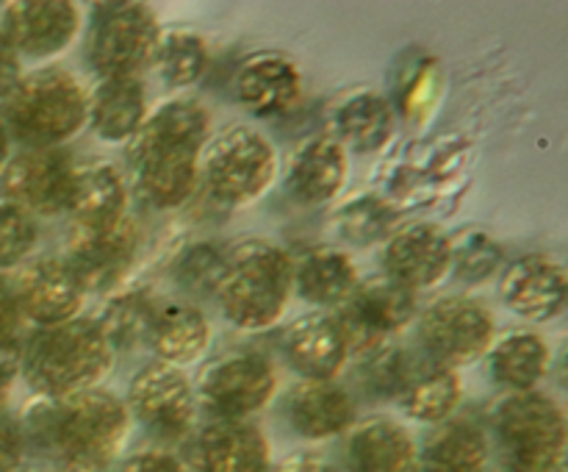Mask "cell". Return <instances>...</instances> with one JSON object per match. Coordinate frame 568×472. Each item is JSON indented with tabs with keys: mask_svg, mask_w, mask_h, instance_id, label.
Listing matches in <instances>:
<instances>
[{
	"mask_svg": "<svg viewBox=\"0 0 568 472\" xmlns=\"http://www.w3.org/2000/svg\"><path fill=\"white\" fill-rule=\"evenodd\" d=\"M105 472H189V466L170 450H139L128 459L114 461Z\"/></svg>",
	"mask_w": 568,
	"mask_h": 472,
	"instance_id": "cell-39",
	"label": "cell"
},
{
	"mask_svg": "<svg viewBox=\"0 0 568 472\" xmlns=\"http://www.w3.org/2000/svg\"><path fill=\"white\" fill-rule=\"evenodd\" d=\"M205 189L225 205H247L275 183L277 155L270 139L250 125L216 131L200 153Z\"/></svg>",
	"mask_w": 568,
	"mask_h": 472,
	"instance_id": "cell-7",
	"label": "cell"
},
{
	"mask_svg": "<svg viewBox=\"0 0 568 472\" xmlns=\"http://www.w3.org/2000/svg\"><path fill=\"white\" fill-rule=\"evenodd\" d=\"M336 125V142L344 150L353 148L358 153H375L386 148L388 139L394 137L397 117H394L392 103L375 92H358L344 100L333 114Z\"/></svg>",
	"mask_w": 568,
	"mask_h": 472,
	"instance_id": "cell-32",
	"label": "cell"
},
{
	"mask_svg": "<svg viewBox=\"0 0 568 472\" xmlns=\"http://www.w3.org/2000/svg\"><path fill=\"white\" fill-rule=\"evenodd\" d=\"M20 372V348H0V411H6L9 389Z\"/></svg>",
	"mask_w": 568,
	"mask_h": 472,
	"instance_id": "cell-43",
	"label": "cell"
},
{
	"mask_svg": "<svg viewBox=\"0 0 568 472\" xmlns=\"http://www.w3.org/2000/svg\"><path fill=\"white\" fill-rule=\"evenodd\" d=\"M236 98L250 114L277 117L292 111L303 94V78L294 61L277 53L250 56L236 72Z\"/></svg>",
	"mask_w": 568,
	"mask_h": 472,
	"instance_id": "cell-22",
	"label": "cell"
},
{
	"mask_svg": "<svg viewBox=\"0 0 568 472\" xmlns=\"http://www.w3.org/2000/svg\"><path fill=\"white\" fill-rule=\"evenodd\" d=\"M394 211H388L386 205L377 203V200H358L349 209L342 211L344 233L353 242H372V239H381L388 231L394 220Z\"/></svg>",
	"mask_w": 568,
	"mask_h": 472,
	"instance_id": "cell-38",
	"label": "cell"
},
{
	"mask_svg": "<svg viewBox=\"0 0 568 472\" xmlns=\"http://www.w3.org/2000/svg\"><path fill=\"white\" fill-rule=\"evenodd\" d=\"M358 270L344 250L314 248L292 264V289L305 303L338 309L358 287Z\"/></svg>",
	"mask_w": 568,
	"mask_h": 472,
	"instance_id": "cell-29",
	"label": "cell"
},
{
	"mask_svg": "<svg viewBox=\"0 0 568 472\" xmlns=\"http://www.w3.org/2000/svg\"><path fill=\"white\" fill-rule=\"evenodd\" d=\"M222 264H225V253L220 248H214V244H194L178 261L175 278L186 292L214 294L222 275Z\"/></svg>",
	"mask_w": 568,
	"mask_h": 472,
	"instance_id": "cell-36",
	"label": "cell"
},
{
	"mask_svg": "<svg viewBox=\"0 0 568 472\" xmlns=\"http://www.w3.org/2000/svg\"><path fill=\"white\" fill-rule=\"evenodd\" d=\"M39 228L31 214L0 200V272L14 270L37 248Z\"/></svg>",
	"mask_w": 568,
	"mask_h": 472,
	"instance_id": "cell-35",
	"label": "cell"
},
{
	"mask_svg": "<svg viewBox=\"0 0 568 472\" xmlns=\"http://www.w3.org/2000/svg\"><path fill=\"white\" fill-rule=\"evenodd\" d=\"M416 459L414 433L388 416L361 422L347 439V472H416Z\"/></svg>",
	"mask_w": 568,
	"mask_h": 472,
	"instance_id": "cell-25",
	"label": "cell"
},
{
	"mask_svg": "<svg viewBox=\"0 0 568 472\" xmlns=\"http://www.w3.org/2000/svg\"><path fill=\"white\" fill-rule=\"evenodd\" d=\"M277 389L272 361L258 350H239L211 361L194 394L214 420H247L264 409Z\"/></svg>",
	"mask_w": 568,
	"mask_h": 472,
	"instance_id": "cell-10",
	"label": "cell"
},
{
	"mask_svg": "<svg viewBox=\"0 0 568 472\" xmlns=\"http://www.w3.org/2000/svg\"><path fill=\"white\" fill-rule=\"evenodd\" d=\"M17 472H22V470H17ZM26 472H50V470H26Z\"/></svg>",
	"mask_w": 568,
	"mask_h": 472,
	"instance_id": "cell-46",
	"label": "cell"
},
{
	"mask_svg": "<svg viewBox=\"0 0 568 472\" xmlns=\"http://www.w3.org/2000/svg\"><path fill=\"white\" fill-rule=\"evenodd\" d=\"M114 366V350L94 320L37 328L20 344V372L37 398L89 392Z\"/></svg>",
	"mask_w": 568,
	"mask_h": 472,
	"instance_id": "cell-3",
	"label": "cell"
},
{
	"mask_svg": "<svg viewBox=\"0 0 568 472\" xmlns=\"http://www.w3.org/2000/svg\"><path fill=\"white\" fill-rule=\"evenodd\" d=\"M11 292L22 320L37 322L39 328L75 320L87 294L64 259H39L22 267L11 281Z\"/></svg>",
	"mask_w": 568,
	"mask_h": 472,
	"instance_id": "cell-15",
	"label": "cell"
},
{
	"mask_svg": "<svg viewBox=\"0 0 568 472\" xmlns=\"http://www.w3.org/2000/svg\"><path fill=\"white\" fill-rule=\"evenodd\" d=\"M503 264V248L486 233H471L464 242L453 244V267L455 275L466 283H480L483 278L494 275Z\"/></svg>",
	"mask_w": 568,
	"mask_h": 472,
	"instance_id": "cell-37",
	"label": "cell"
},
{
	"mask_svg": "<svg viewBox=\"0 0 568 472\" xmlns=\"http://www.w3.org/2000/svg\"><path fill=\"white\" fill-rule=\"evenodd\" d=\"M286 416L294 433L322 442L353 428L355 400L336 381H303L288 392Z\"/></svg>",
	"mask_w": 568,
	"mask_h": 472,
	"instance_id": "cell-24",
	"label": "cell"
},
{
	"mask_svg": "<svg viewBox=\"0 0 568 472\" xmlns=\"http://www.w3.org/2000/svg\"><path fill=\"white\" fill-rule=\"evenodd\" d=\"M383 264L386 275L414 292L436 287L453 270V239L433 222H416L388 239Z\"/></svg>",
	"mask_w": 568,
	"mask_h": 472,
	"instance_id": "cell-18",
	"label": "cell"
},
{
	"mask_svg": "<svg viewBox=\"0 0 568 472\" xmlns=\"http://www.w3.org/2000/svg\"><path fill=\"white\" fill-rule=\"evenodd\" d=\"M211 114L192 98L161 103L131 139L139 194L153 209H178L194 192L200 153L209 142Z\"/></svg>",
	"mask_w": 568,
	"mask_h": 472,
	"instance_id": "cell-2",
	"label": "cell"
},
{
	"mask_svg": "<svg viewBox=\"0 0 568 472\" xmlns=\"http://www.w3.org/2000/svg\"><path fill=\"white\" fill-rule=\"evenodd\" d=\"M283 355L303 381H333L349 359L347 339L333 314H305L283 333Z\"/></svg>",
	"mask_w": 568,
	"mask_h": 472,
	"instance_id": "cell-21",
	"label": "cell"
},
{
	"mask_svg": "<svg viewBox=\"0 0 568 472\" xmlns=\"http://www.w3.org/2000/svg\"><path fill=\"white\" fill-rule=\"evenodd\" d=\"M153 311L155 303L150 294L128 292L111 300L103 314H100V320H94V325L100 328V333H103L114 353L116 350H133L148 342Z\"/></svg>",
	"mask_w": 568,
	"mask_h": 472,
	"instance_id": "cell-34",
	"label": "cell"
},
{
	"mask_svg": "<svg viewBox=\"0 0 568 472\" xmlns=\"http://www.w3.org/2000/svg\"><path fill=\"white\" fill-rule=\"evenodd\" d=\"M153 64L166 87H192L203 78L205 67H209V44L203 42L200 33L189 31V28L161 31L159 42H155Z\"/></svg>",
	"mask_w": 568,
	"mask_h": 472,
	"instance_id": "cell-33",
	"label": "cell"
},
{
	"mask_svg": "<svg viewBox=\"0 0 568 472\" xmlns=\"http://www.w3.org/2000/svg\"><path fill=\"white\" fill-rule=\"evenodd\" d=\"M336 322L347 339L349 353H372L392 333L403 331L416 317V292L394 281L392 275H375L358 281L347 303L336 309Z\"/></svg>",
	"mask_w": 568,
	"mask_h": 472,
	"instance_id": "cell-11",
	"label": "cell"
},
{
	"mask_svg": "<svg viewBox=\"0 0 568 472\" xmlns=\"http://www.w3.org/2000/svg\"><path fill=\"white\" fill-rule=\"evenodd\" d=\"M94 22L87 39V59L100 78H139L153 64L159 22L153 9L133 0L94 6Z\"/></svg>",
	"mask_w": 568,
	"mask_h": 472,
	"instance_id": "cell-8",
	"label": "cell"
},
{
	"mask_svg": "<svg viewBox=\"0 0 568 472\" xmlns=\"http://www.w3.org/2000/svg\"><path fill=\"white\" fill-rule=\"evenodd\" d=\"M494 342V314L483 300L449 294L427 305L419 317V344L425 359L444 370L471 364Z\"/></svg>",
	"mask_w": 568,
	"mask_h": 472,
	"instance_id": "cell-9",
	"label": "cell"
},
{
	"mask_svg": "<svg viewBox=\"0 0 568 472\" xmlns=\"http://www.w3.org/2000/svg\"><path fill=\"white\" fill-rule=\"evenodd\" d=\"M125 409L155 439L175 442L192 433L197 420V394L186 372L155 359L131 378Z\"/></svg>",
	"mask_w": 568,
	"mask_h": 472,
	"instance_id": "cell-12",
	"label": "cell"
},
{
	"mask_svg": "<svg viewBox=\"0 0 568 472\" xmlns=\"http://www.w3.org/2000/svg\"><path fill=\"white\" fill-rule=\"evenodd\" d=\"M460 398H464V383H460L458 372L444 370V366L427 361L425 355L422 359L414 355L403 389L394 400L414 420L442 425L458 409Z\"/></svg>",
	"mask_w": 568,
	"mask_h": 472,
	"instance_id": "cell-28",
	"label": "cell"
},
{
	"mask_svg": "<svg viewBox=\"0 0 568 472\" xmlns=\"http://www.w3.org/2000/svg\"><path fill=\"white\" fill-rule=\"evenodd\" d=\"M347 175V150L333 137H311L288 159L286 189L297 203L322 205L342 192Z\"/></svg>",
	"mask_w": 568,
	"mask_h": 472,
	"instance_id": "cell-23",
	"label": "cell"
},
{
	"mask_svg": "<svg viewBox=\"0 0 568 472\" xmlns=\"http://www.w3.org/2000/svg\"><path fill=\"white\" fill-rule=\"evenodd\" d=\"M22 76H26V72H22V59L14 53V48L6 42L3 33H0V103L9 100V94L14 92Z\"/></svg>",
	"mask_w": 568,
	"mask_h": 472,
	"instance_id": "cell-42",
	"label": "cell"
},
{
	"mask_svg": "<svg viewBox=\"0 0 568 472\" xmlns=\"http://www.w3.org/2000/svg\"><path fill=\"white\" fill-rule=\"evenodd\" d=\"M26 450L48 461L50 472H105L125 444L131 414L109 389L37 398L22 411Z\"/></svg>",
	"mask_w": 568,
	"mask_h": 472,
	"instance_id": "cell-1",
	"label": "cell"
},
{
	"mask_svg": "<svg viewBox=\"0 0 568 472\" xmlns=\"http://www.w3.org/2000/svg\"><path fill=\"white\" fill-rule=\"evenodd\" d=\"M0 117L9 137L28 150L59 148L87 125L89 92L72 72L39 67L20 78Z\"/></svg>",
	"mask_w": 568,
	"mask_h": 472,
	"instance_id": "cell-5",
	"label": "cell"
},
{
	"mask_svg": "<svg viewBox=\"0 0 568 472\" xmlns=\"http://www.w3.org/2000/svg\"><path fill=\"white\" fill-rule=\"evenodd\" d=\"M78 26L81 11L70 0H22L6 6L0 33L20 59H50L70 48Z\"/></svg>",
	"mask_w": 568,
	"mask_h": 472,
	"instance_id": "cell-14",
	"label": "cell"
},
{
	"mask_svg": "<svg viewBox=\"0 0 568 472\" xmlns=\"http://www.w3.org/2000/svg\"><path fill=\"white\" fill-rule=\"evenodd\" d=\"M136 244L139 231L125 217L105 231H75L64 261L83 292H109L131 270Z\"/></svg>",
	"mask_w": 568,
	"mask_h": 472,
	"instance_id": "cell-16",
	"label": "cell"
},
{
	"mask_svg": "<svg viewBox=\"0 0 568 472\" xmlns=\"http://www.w3.org/2000/svg\"><path fill=\"white\" fill-rule=\"evenodd\" d=\"M499 298L514 314L530 322H549L566 311L568 281L560 261L549 255H525L503 272Z\"/></svg>",
	"mask_w": 568,
	"mask_h": 472,
	"instance_id": "cell-17",
	"label": "cell"
},
{
	"mask_svg": "<svg viewBox=\"0 0 568 472\" xmlns=\"http://www.w3.org/2000/svg\"><path fill=\"white\" fill-rule=\"evenodd\" d=\"M22 314L17 309L11 281L0 275V348H20Z\"/></svg>",
	"mask_w": 568,
	"mask_h": 472,
	"instance_id": "cell-41",
	"label": "cell"
},
{
	"mask_svg": "<svg viewBox=\"0 0 568 472\" xmlns=\"http://www.w3.org/2000/svg\"><path fill=\"white\" fill-rule=\"evenodd\" d=\"M491 444L471 420H447L427 436L416 472H486Z\"/></svg>",
	"mask_w": 568,
	"mask_h": 472,
	"instance_id": "cell-30",
	"label": "cell"
},
{
	"mask_svg": "<svg viewBox=\"0 0 568 472\" xmlns=\"http://www.w3.org/2000/svg\"><path fill=\"white\" fill-rule=\"evenodd\" d=\"M26 436L17 416L9 414V409L0 411V472H17L22 459H26Z\"/></svg>",
	"mask_w": 568,
	"mask_h": 472,
	"instance_id": "cell-40",
	"label": "cell"
},
{
	"mask_svg": "<svg viewBox=\"0 0 568 472\" xmlns=\"http://www.w3.org/2000/svg\"><path fill=\"white\" fill-rule=\"evenodd\" d=\"M292 264L286 250L266 239H247L225 253L216 300L242 331L272 328L292 298Z\"/></svg>",
	"mask_w": 568,
	"mask_h": 472,
	"instance_id": "cell-4",
	"label": "cell"
},
{
	"mask_svg": "<svg viewBox=\"0 0 568 472\" xmlns=\"http://www.w3.org/2000/svg\"><path fill=\"white\" fill-rule=\"evenodd\" d=\"M64 211L75 222V231L114 228L128 217V187L122 172L109 161L72 167Z\"/></svg>",
	"mask_w": 568,
	"mask_h": 472,
	"instance_id": "cell-20",
	"label": "cell"
},
{
	"mask_svg": "<svg viewBox=\"0 0 568 472\" xmlns=\"http://www.w3.org/2000/svg\"><path fill=\"white\" fill-rule=\"evenodd\" d=\"M494 442L505 472H560L566 414L544 392H514L494 409Z\"/></svg>",
	"mask_w": 568,
	"mask_h": 472,
	"instance_id": "cell-6",
	"label": "cell"
},
{
	"mask_svg": "<svg viewBox=\"0 0 568 472\" xmlns=\"http://www.w3.org/2000/svg\"><path fill=\"white\" fill-rule=\"evenodd\" d=\"M148 117V92L139 78H100L89 94L87 125L103 142H131Z\"/></svg>",
	"mask_w": 568,
	"mask_h": 472,
	"instance_id": "cell-26",
	"label": "cell"
},
{
	"mask_svg": "<svg viewBox=\"0 0 568 472\" xmlns=\"http://www.w3.org/2000/svg\"><path fill=\"white\" fill-rule=\"evenodd\" d=\"M275 472H342L338 466H333L331 461H325L322 455H311V453H297L288 455Z\"/></svg>",
	"mask_w": 568,
	"mask_h": 472,
	"instance_id": "cell-44",
	"label": "cell"
},
{
	"mask_svg": "<svg viewBox=\"0 0 568 472\" xmlns=\"http://www.w3.org/2000/svg\"><path fill=\"white\" fill-rule=\"evenodd\" d=\"M194 472H266L270 442L247 420H211L192 444Z\"/></svg>",
	"mask_w": 568,
	"mask_h": 472,
	"instance_id": "cell-19",
	"label": "cell"
},
{
	"mask_svg": "<svg viewBox=\"0 0 568 472\" xmlns=\"http://www.w3.org/2000/svg\"><path fill=\"white\" fill-rule=\"evenodd\" d=\"M9 159H11V137L9 131H6L3 117H0V172H3V167L9 164Z\"/></svg>",
	"mask_w": 568,
	"mask_h": 472,
	"instance_id": "cell-45",
	"label": "cell"
},
{
	"mask_svg": "<svg viewBox=\"0 0 568 472\" xmlns=\"http://www.w3.org/2000/svg\"><path fill=\"white\" fill-rule=\"evenodd\" d=\"M209 342L211 325L197 305L183 303V300L155 303L148 344L159 355V361L175 366L192 364L205 353Z\"/></svg>",
	"mask_w": 568,
	"mask_h": 472,
	"instance_id": "cell-27",
	"label": "cell"
},
{
	"mask_svg": "<svg viewBox=\"0 0 568 472\" xmlns=\"http://www.w3.org/2000/svg\"><path fill=\"white\" fill-rule=\"evenodd\" d=\"M488 366L499 386L532 392L549 370V344L536 331H510L488 348Z\"/></svg>",
	"mask_w": 568,
	"mask_h": 472,
	"instance_id": "cell-31",
	"label": "cell"
},
{
	"mask_svg": "<svg viewBox=\"0 0 568 472\" xmlns=\"http://www.w3.org/2000/svg\"><path fill=\"white\" fill-rule=\"evenodd\" d=\"M70 178L72 164L64 150L26 148L11 155L9 164L0 172V194L6 203L17 205L26 214L53 217L64 211Z\"/></svg>",
	"mask_w": 568,
	"mask_h": 472,
	"instance_id": "cell-13",
	"label": "cell"
}]
</instances>
